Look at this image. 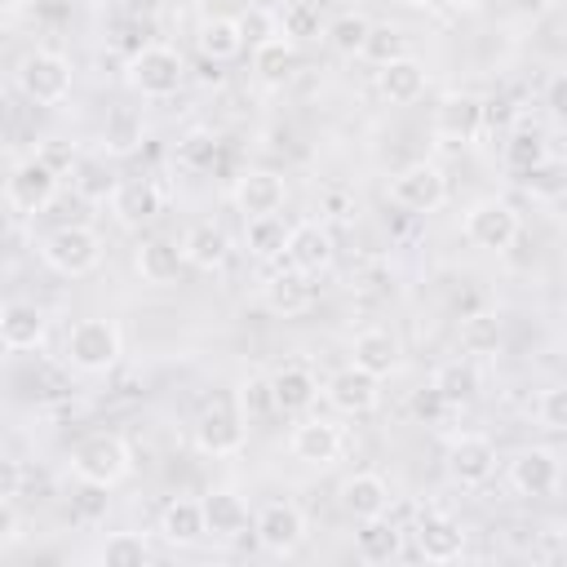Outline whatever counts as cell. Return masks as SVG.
<instances>
[{
  "instance_id": "ab89813d",
  "label": "cell",
  "mask_w": 567,
  "mask_h": 567,
  "mask_svg": "<svg viewBox=\"0 0 567 567\" xmlns=\"http://www.w3.org/2000/svg\"><path fill=\"white\" fill-rule=\"evenodd\" d=\"M279 31H284L288 40H319V35H323V18H319L315 4L288 0V4L279 9Z\"/></svg>"
},
{
  "instance_id": "f907efd6",
  "label": "cell",
  "mask_w": 567,
  "mask_h": 567,
  "mask_svg": "<svg viewBox=\"0 0 567 567\" xmlns=\"http://www.w3.org/2000/svg\"><path fill=\"white\" fill-rule=\"evenodd\" d=\"M213 151H217V142H213V137H190V146H186V155H190V159H199V164H213Z\"/></svg>"
},
{
  "instance_id": "5bb4252c",
  "label": "cell",
  "mask_w": 567,
  "mask_h": 567,
  "mask_svg": "<svg viewBox=\"0 0 567 567\" xmlns=\"http://www.w3.org/2000/svg\"><path fill=\"white\" fill-rule=\"evenodd\" d=\"M332 257H337V244H332V230L323 226V221H315V217H306V221H297V226H288V239H284V261L292 266V270H301V275H323L328 266H332Z\"/></svg>"
},
{
  "instance_id": "d6a6232c",
  "label": "cell",
  "mask_w": 567,
  "mask_h": 567,
  "mask_svg": "<svg viewBox=\"0 0 567 567\" xmlns=\"http://www.w3.org/2000/svg\"><path fill=\"white\" fill-rule=\"evenodd\" d=\"M399 545H403V532H399L385 514H377V518H359L354 554H359L363 563H390V558L399 554Z\"/></svg>"
},
{
  "instance_id": "ac0fdd59",
  "label": "cell",
  "mask_w": 567,
  "mask_h": 567,
  "mask_svg": "<svg viewBox=\"0 0 567 567\" xmlns=\"http://www.w3.org/2000/svg\"><path fill=\"white\" fill-rule=\"evenodd\" d=\"M412 536H416L421 558H430V563H456V558L465 554V540H470L465 527H461L452 514H443V509H425V514L416 518Z\"/></svg>"
},
{
  "instance_id": "b9f144b4",
  "label": "cell",
  "mask_w": 567,
  "mask_h": 567,
  "mask_svg": "<svg viewBox=\"0 0 567 567\" xmlns=\"http://www.w3.org/2000/svg\"><path fill=\"white\" fill-rule=\"evenodd\" d=\"M239 412H244V421H261V416H270L275 412V399H270V377H244L239 381Z\"/></svg>"
},
{
  "instance_id": "816d5d0a",
  "label": "cell",
  "mask_w": 567,
  "mask_h": 567,
  "mask_svg": "<svg viewBox=\"0 0 567 567\" xmlns=\"http://www.w3.org/2000/svg\"><path fill=\"white\" fill-rule=\"evenodd\" d=\"M439 4H447V9H456V13H470V9H478L483 0H439Z\"/></svg>"
},
{
  "instance_id": "44dd1931",
  "label": "cell",
  "mask_w": 567,
  "mask_h": 567,
  "mask_svg": "<svg viewBox=\"0 0 567 567\" xmlns=\"http://www.w3.org/2000/svg\"><path fill=\"white\" fill-rule=\"evenodd\" d=\"M337 505L359 523V518H377V514H390V483L372 470H354L341 478L337 487Z\"/></svg>"
},
{
  "instance_id": "1f68e13d",
  "label": "cell",
  "mask_w": 567,
  "mask_h": 567,
  "mask_svg": "<svg viewBox=\"0 0 567 567\" xmlns=\"http://www.w3.org/2000/svg\"><path fill=\"white\" fill-rule=\"evenodd\" d=\"M478 368L470 363V359H452V363H443L439 372H434V381H430V394L443 403V408H461V403H470L474 394H478Z\"/></svg>"
},
{
  "instance_id": "7c38bea8",
  "label": "cell",
  "mask_w": 567,
  "mask_h": 567,
  "mask_svg": "<svg viewBox=\"0 0 567 567\" xmlns=\"http://www.w3.org/2000/svg\"><path fill=\"white\" fill-rule=\"evenodd\" d=\"M430 124H434V133H439L443 142L470 146V142L483 133V124H487V106H483V97H474V93H465V89H452V93L439 97Z\"/></svg>"
},
{
  "instance_id": "db71d44e",
  "label": "cell",
  "mask_w": 567,
  "mask_h": 567,
  "mask_svg": "<svg viewBox=\"0 0 567 567\" xmlns=\"http://www.w3.org/2000/svg\"><path fill=\"white\" fill-rule=\"evenodd\" d=\"M31 0H0V13H18V9H27Z\"/></svg>"
},
{
  "instance_id": "74e56055",
  "label": "cell",
  "mask_w": 567,
  "mask_h": 567,
  "mask_svg": "<svg viewBox=\"0 0 567 567\" xmlns=\"http://www.w3.org/2000/svg\"><path fill=\"white\" fill-rule=\"evenodd\" d=\"M71 182H75V190L84 195V199H111V190H115V168L102 159V155H84V159H75L71 164Z\"/></svg>"
},
{
  "instance_id": "681fc988",
  "label": "cell",
  "mask_w": 567,
  "mask_h": 567,
  "mask_svg": "<svg viewBox=\"0 0 567 567\" xmlns=\"http://www.w3.org/2000/svg\"><path fill=\"white\" fill-rule=\"evenodd\" d=\"M13 540H18V509H13V501L0 496V549Z\"/></svg>"
},
{
  "instance_id": "ee69618b",
  "label": "cell",
  "mask_w": 567,
  "mask_h": 567,
  "mask_svg": "<svg viewBox=\"0 0 567 567\" xmlns=\"http://www.w3.org/2000/svg\"><path fill=\"white\" fill-rule=\"evenodd\" d=\"M532 195H545V199H554L558 190H563V177H558V159H545V164H536L527 177H518Z\"/></svg>"
},
{
  "instance_id": "4dcf8cb0",
  "label": "cell",
  "mask_w": 567,
  "mask_h": 567,
  "mask_svg": "<svg viewBox=\"0 0 567 567\" xmlns=\"http://www.w3.org/2000/svg\"><path fill=\"white\" fill-rule=\"evenodd\" d=\"M133 266H137V275H142V284H155V288H168V284H177V275H182V248L173 244V239H146L137 252H133Z\"/></svg>"
},
{
  "instance_id": "ba28073f",
  "label": "cell",
  "mask_w": 567,
  "mask_h": 567,
  "mask_svg": "<svg viewBox=\"0 0 567 567\" xmlns=\"http://www.w3.org/2000/svg\"><path fill=\"white\" fill-rule=\"evenodd\" d=\"M248 443V421L235 399H208L195 416V447L204 456H239Z\"/></svg>"
},
{
  "instance_id": "52a82bcc",
  "label": "cell",
  "mask_w": 567,
  "mask_h": 567,
  "mask_svg": "<svg viewBox=\"0 0 567 567\" xmlns=\"http://www.w3.org/2000/svg\"><path fill=\"white\" fill-rule=\"evenodd\" d=\"M62 354H66V363L75 372H111L120 363V354H124V337H120L115 319L93 315V319H80L66 332V350Z\"/></svg>"
},
{
  "instance_id": "e575fe53",
  "label": "cell",
  "mask_w": 567,
  "mask_h": 567,
  "mask_svg": "<svg viewBox=\"0 0 567 567\" xmlns=\"http://www.w3.org/2000/svg\"><path fill=\"white\" fill-rule=\"evenodd\" d=\"M549 159V146H545V133L540 128H527V124H518L514 133H509V142H505V168L514 173V177H527L536 164H545Z\"/></svg>"
},
{
  "instance_id": "836d02e7",
  "label": "cell",
  "mask_w": 567,
  "mask_h": 567,
  "mask_svg": "<svg viewBox=\"0 0 567 567\" xmlns=\"http://www.w3.org/2000/svg\"><path fill=\"white\" fill-rule=\"evenodd\" d=\"M456 341L465 354H496L501 341H505V328H501V315L496 310H474L461 319L456 328Z\"/></svg>"
},
{
  "instance_id": "2e32d148",
  "label": "cell",
  "mask_w": 567,
  "mask_h": 567,
  "mask_svg": "<svg viewBox=\"0 0 567 567\" xmlns=\"http://www.w3.org/2000/svg\"><path fill=\"white\" fill-rule=\"evenodd\" d=\"M288 452H292L301 465L323 470V465H332V461L346 452V434H341V425L328 421V416H306V421L292 425V434H288Z\"/></svg>"
},
{
  "instance_id": "7bdbcfd3",
  "label": "cell",
  "mask_w": 567,
  "mask_h": 567,
  "mask_svg": "<svg viewBox=\"0 0 567 567\" xmlns=\"http://www.w3.org/2000/svg\"><path fill=\"white\" fill-rule=\"evenodd\" d=\"M536 421H540L549 434H563V430H567V390H563V385L540 390V399H536Z\"/></svg>"
},
{
  "instance_id": "30bf717a",
  "label": "cell",
  "mask_w": 567,
  "mask_h": 567,
  "mask_svg": "<svg viewBox=\"0 0 567 567\" xmlns=\"http://www.w3.org/2000/svg\"><path fill=\"white\" fill-rule=\"evenodd\" d=\"M306 532H310L306 509L292 505V501H266V505L257 509V518H252L257 545H261L266 554H275V558L297 554V549L306 545Z\"/></svg>"
},
{
  "instance_id": "60d3db41",
  "label": "cell",
  "mask_w": 567,
  "mask_h": 567,
  "mask_svg": "<svg viewBox=\"0 0 567 567\" xmlns=\"http://www.w3.org/2000/svg\"><path fill=\"white\" fill-rule=\"evenodd\" d=\"M403 53H408V35L399 27H390V22H381V27H368V40H363L359 58H368L372 66H385V62H394Z\"/></svg>"
},
{
  "instance_id": "7dc6e473",
  "label": "cell",
  "mask_w": 567,
  "mask_h": 567,
  "mask_svg": "<svg viewBox=\"0 0 567 567\" xmlns=\"http://www.w3.org/2000/svg\"><path fill=\"white\" fill-rule=\"evenodd\" d=\"M164 4H168V0H115V9H120L124 18H133V22H151V18H159Z\"/></svg>"
},
{
  "instance_id": "6da1fadb",
  "label": "cell",
  "mask_w": 567,
  "mask_h": 567,
  "mask_svg": "<svg viewBox=\"0 0 567 567\" xmlns=\"http://www.w3.org/2000/svg\"><path fill=\"white\" fill-rule=\"evenodd\" d=\"M71 474L89 487H120L133 474V447L115 430H93L71 447Z\"/></svg>"
},
{
  "instance_id": "d590c367",
  "label": "cell",
  "mask_w": 567,
  "mask_h": 567,
  "mask_svg": "<svg viewBox=\"0 0 567 567\" xmlns=\"http://www.w3.org/2000/svg\"><path fill=\"white\" fill-rule=\"evenodd\" d=\"M284 239H288V226L279 213H266V217H248L244 221V244L257 261H275L284 257Z\"/></svg>"
},
{
  "instance_id": "cb8c5ba5",
  "label": "cell",
  "mask_w": 567,
  "mask_h": 567,
  "mask_svg": "<svg viewBox=\"0 0 567 567\" xmlns=\"http://www.w3.org/2000/svg\"><path fill=\"white\" fill-rule=\"evenodd\" d=\"M297 66H301L297 40H288L284 31H275V35H266V40H257V44H252V71H257V80H261V84L284 89V84L297 75Z\"/></svg>"
},
{
  "instance_id": "f546056e",
  "label": "cell",
  "mask_w": 567,
  "mask_h": 567,
  "mask_svg": "<svg viewBox=\"0 0 567 567\" xmlns=\"http://www.w3.org/2000/svg\"><path fill=\"white\" fill-rule=\"evenodd\" d=\"M195 44H199V53L217 66V62H235V58L244 53L248 35H244L239 18H230V13H213V18H204V22H199Z\"/></svg>"
},
{
  "instance_id": "d6986e66",
  "label": "cell",
  "mask_w": 567,
  "mask_h": 567,
  "mask_svg": "<svg viewBox=\"0 0 567 567\" xmlns=\"http://www.w3.org/2000/svg\"><path fill=\"white\" fill-rule=\"evenodd\" d=\"M230 199H235V208H239L244 221H248V217L279 213L284 199H288V186H284V177H279L275 168H248V173H239Z\"/></svg>"
},
{
  "instance_id": "7a4b0ae2",
  "label": "cell",
  "mask_w": 567,
  "mask_h": 567,
  "mask_svg": "<svg viewBox=\"0 0 567 567\" xmlns=\"http://www.w3.org/2000/svg\"><path fill=\"white\" fill-rule=\"evenodd\" d=\"M13 80H18V89H22L27 102H35V106H62L71 97L75 71H71V62L58 49H31V53L18 58Z\"/></svg>"
},
{
  "instance_id": "f1b7e54d",
  "label": "cell",
  "mask_w": 567,
  "mask_h": 567,
  "mask_svg": "<svg viewBox=\"0 0 567 567\" xmlns=\"http://www.w3.org/2000/svg\"><path fill=\"white\" fill-rule=\"evenodd\" d=\"M159 536H164L168 545H177V549L199 545V540L208 536V527H204V505H199L195 496H173V501L159 509Z\"/></svg>"
},
{
  "instance_id": "ffe728a7",
  "label": "cell",
  "mask_w": 567,
  "mask_h": 567,
  "mask_svg": "<svg viewBox=\"0 0 567 567\" xmlns=\"http://www.w3.org/2000/svg\"><path fill=\"white\" fill-rule=\"evenodd\" d=\"M49 337V315L35 301H4L0 306V346L4 350H40Z\"/></svg>"
},
{
  "instance_id": "c3c4849f",
  "label": "cell",
  "mask_w": 567,
  "mask_h": 567,
  "mask_svg": "<svg viewBox=\"0 0 567 567\" xmlns=\"http://www.w3.org/2000/svg\"><path fill=\"white\" fill-rule=\"evenodd\" d=\"M18 492H22V465L9 461V456H0V496L13 501Z\"/></svg>"
},
{
  "instance_id": "8d00e7d4",
  "label": "cell",
  "mask_w": 567,
  "mask_h": 567,
  "mask_svg": "<svg viewBox=\"0 0 567 567\" xmlns=\"http://www.w3.org/2000/svg\"><path fill=\"white\" fill-rule=\"evenodd\" d=\"M368 27H372V22H368L363 13L346 9V13H337V18L323 22V40H328L332 53H341V58H359V53H363V40H368Z\"/></svg>"
},
{
  "instance_id": "e0dca14e",
  "label": "cell",
  "mask_w": 567,
  "mask_h": 567,
  "mask_svg": "<svg viewBox=\"0 0 567 567\" xmlns=\"http://www.w3.org/2000/svg\"><path fill=\"white\" fill-rule=\"evenodd\" d=\"M447 474L461 487H483L496 474V443L487 434H456L447 443Z\"/></svg>"
},
{
  "instance_id": "8992f818",
  "label": "cell",
  "mask_w": 567,
  "mask_h": 567,
  "mask_svg": "<svg viewBox=\"0 0 567 567\" xmlns=\"http://www.w3.org/2000/svg\"><path fill=\"white\" fill-rule=\"evenodd\" d=\"M58 186H62L58 164L44 159V155H27L4 177V204L13 213H22V217H35V213H44L58 199Z\"/></svg>"
},
{
  "instance_id": "4fadbf2b",
  "label": "cell",
  "mask_w": 567,
  "mask_h": 567,
  "mask_svg": "<svg viewBox=\"0 0 567 567\" xmlns=\"http://www.w3.org/2000/svg\"><path fill=\"white\" fill-rule=\"evenodd\" d=\"M319 390H323V399L332 403V412H341V416H368V412H377V403H381V377L363 372L359 363L337 368Z\"/></svg>"
},
{
  "instance_id": "4316f807",
  "label": "cell",
  "mask_w": 567,
  "mask_h": 567,
  "mask_svg": "<svg viewBox=\"0 0 567 567\" xmlns=\"http://www.w3.org/2000/svg\"><path fill=\"white\" fill-rule=\"evenodd\" d=\"M425 84H430V71H425V62H416L412 53H403V58L377 66V93H381L385 102H394V106L416 102V97L425 93Z\"/></svg>"
},
{
  "instance_id": "8fae6325",
  "label": "cell",
  "mask_w": 567,
  "mask_h": 567,
  "mask_svg": "<svg viewBox=\"0 0 567 567\" xmlns=\"http://www.w3.org/2000/svg\"><path fill=\"white\" fill-rule=\"evenodd\" d=\"M106 208H111L115 226L142 230V226H151L164 213V190H159L155 177H120L111 199H106Z\"/></svg>"
},
{
  "instance_id": "bcb514c9",
  "label": "cell",
  "mask_w": 567,
  "mask_h": 567,
  "mask_svg": "<svg viewBox=\"0 0 567 567\" xmlns=\"http://www.w3.org/2000/svg\"><path fill=\"white\" fill-rule=\"evenodd\" d=\"M545 106H549V115H554V120H563V115H567V75H563V71H554V75H549V84H545Z\"/></svg>"
},
{
  "instance_id": "11a10c76",
  "label": "cell",
  "mask_w": 567,
  "mask_h": 567,
  "mask_svg": "<svg viewBox=\"0 0 567 567\" xmlns=\"http://www.w3.org/2000/svg\"><path fill=\"white\" fill-rule=\"evenodd\" d=\"M408 9H430V4H439V0H403Z\"/></svg>"
},
{
  "instance_id": "7402d4cb",
  "label": "cell",
  "mask_w": 567,
  "mask_h": 567,
  "mask_svg": "<svg viewBox=\"0 0 567 567\" xmlns=\"http://www.w3.org/2000/svg\"><path fill=\"white\" fill-rule=\"evenodd\" d=\"M261 301H266L270 315L297 319V315H306V310L315 306V284H310V275L284 266V270H275V275L261 284Z\"/></svg>"
},
{
  "instance_id": "d4e9b609",
  "label": "cell",
  "mask_w": 567,
  "mask_h": 567,
  "mask_svg": "<svg viewBox=\"0 0 567 567\" xmlns=\"http://www.w3.org/2000/svg\"><path fill=\"white\" fill-rule=\"evenodd\" d=\"M177 248H182V261L195 266V270H204V275H213V270H221L230 261V235L217 221H195L182 235Z\"/></svg>"
},
{
  "instance_id": "9c48e42d",
  "label": "cell",
  "mask_w": 567,
  "mask_h": 567,
  "mask_svg": "<svg viewBox=\"0 0 567 567\" xmlns=\"http://www.w3.org/2000/svg\"><path fill=\"white\" fill-rule=\"evenodd\" d=\"M390 199L403 213H439L447 204V173L434 159H416L390 177Z\"/></svg>"
},
{
  "instance_id": "603a6c76",
  "label": "cell",
  "mask_w": 567,
  "mask_h": 567,
  "mask_svg": "<svg viewBox=\"0 0 567 567\" xmlns=\"http://www.w3.org/2000/svg\"><path fill=\"white\" fill-rule=\"evenodd\" d=\"M270 399H275V412L301 416L319 403V377L306 363H284L279 372H270Z\"/></svg>"
},
{
  "instance_id": "83f0119b",
  "label": "cell",
  "mask_w": 567,
  "mask_h": 567,
  "mask_svg": "<svg viewBox=\"0 0 567 567\" xmlns=\"http://www.w3.org/2000/svg\"><path fill=\"white\" fill-rule=\"evenodd\" d=\"M354 359L350 363H359L363 372H372V377H394L399 372V363H403V346H399V337L390 332V328H363L359 337H354V350H350Z\"/></svg>"
},
{
  "instance_id": "5b68a950",
  "label": "cell",
  "mask_w": 567,
  "mask_h": 567,
  "mask_svg": "<svg viewBox=\"0 0 567 567\" xmlns=\"http://www.w3.org/2000/svg\"><path fill=\"white\" fill-rule=\"evenodd\" d=\"M124 80L142 97H173L186 84V62L173 44H142V49H133Z\"/></svg>"
},
{
  "instance_id": "f35d334b",
  "label": "cell",
  "mask_w": 567,
  "mask_h": 567,
  "mask_svg": "<svg viewBox=\"0 0 567 567\" xmlns=\"http://www.w3.org/2000/svg\"><path fill=\"white\" fill-rule=\"evenodd\" d=\"M97 558L106 567H142V563H151V540L142 532H115V536H106Z\"/></svg>"
},
{
  "instance_id": "3957f363",
  "label": "cell",
  "mask_w": 567,
  "mask_h": 567,
  "mask_svg": "<svg viewBox=\"0 0 567 567\" xmlns=\"http://www.w3.org/2000/svg\"><path fill=\"white\" fill-rule=\"evenodd\" d=\"M40 261L66 279H84L102 266V235L93 226H58L40 239Z\"/></svg>"
},
{
  "instance_id": "f5cc1de1",
  "label": "cell",
  "mask_w": 567,
  "mask_h": 567,
  "mask_svg": "<svg viewBox=\"0 0 567 567\" xmlns=\"http://www.w3.org/2000/svg\"><path fill=\"white\" fill-rule=\"evenodd\" d=\"M248 4H252V9H266V13H279L288 0H248Z\"/></svg>"
},
{
  "instance_id": "277c9868",
  "label": "cell",
  "mask_w": 567,
  "mask_h": 567,
  "mask_svg": "<svg viewBox=\"0 0 567 567\" xmlns=\"http://www.w3.org/2000/svg\"><path fill=\"white\" fill-rule=\"evenodd\" d=\"M461 230H465V239H470L474 248H483V252H509L514 239L523 235V217H518V208H514L509 199L483 195V199H474V204L465 208Z\"/></svg>"
},
{
  "instance_id": "484cf974",
  "label": "cell",
  "mask_w": 567,
  "mask_h": 567,
  "mask_svg": "<svg viewBox=\"0 0 567 567\" xmlns=\"http://www.w3.org/2000/svg\"><path fill=\"white\" fill-rule=\"evenodd\" d=\"M199 505H204V527H208L213 540H239L248 532V505H244L239 492L213 487V492L199 496Z\"/></svg>"
},
{
  "instance_id": "f6af8a7d",
  "label": "cell",
  "mask_w": 567,
  "mask_h": 567,
  "mask_svg": "<svg viewBox=\"0 0 567 567\" xmlns=\"http://www.w3.org/2000/svg\"><path fill=\"white\" fill-rule=\"evenodd\" d=\"M536 558H540V563H563V558H567V532H563V527H545Z\"/></svg>"
},
{
  "instance_id": "9a60e30c",
  "label": "cell",
  "mask_w": 567,
  "mask_h": 567,
  "mask_svg": "<svg viewBox=\"0 0 567 567\" xmlns=\"http://www.w3.org/2000/svg\"><path fill=\"white\" fill-rule=\"evenodd\" d=\"M558 483H563V461H558L554 447H523V452H514V461H509V487L518 496L540 501V496H554Z\"/></svg>"
}]
</instances>
